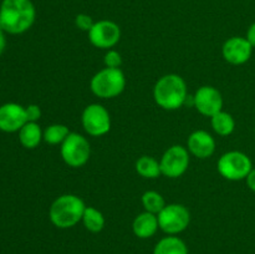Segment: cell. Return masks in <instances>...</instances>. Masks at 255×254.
Returning <instances> with one entry per match:
<instances>
[{
    "label": "cell",
    "instance_id": "cell-28",
    "mask_svg": "<svg viewBox=\"0 0 255 254\" xmlns=\"http://www.w3.org/2000/svg\"><path fill=\"white\" fill-rule=\"evenodd\" d=\"M2 26H1V24H0V54H1L2 51H4V49H5V44H6V42H5V37H4V35H2Z\"/></svg>",
    "mask_w": 255,
    "mask_h": 254
},
{
    "label": "cell",
    "instance_id": "cell-7",
    "mask_svg": "<svg viewBox=\"0 0 255 254\" xmlns=\"http://www.w3.org/2000/svg\"><path fill=\"white\" fill-rule=\"evenodd\" d=\"M157 217H158L159 228L169 236L183 232L191 222V214L188 209L183 204L178 203L166 204L164 208L157 214Z\"/></svg>",
    "mask_w": 255,
    "mask_h": 254
},
{
    "label": "cell",
    "instance_id": "cell-1",
    "mask_svg": "<svg viewBox=\"0 0 255 254\" xmlns=\"http://www.w3.org/2000/svg\"><path fill=\"white\" fill-rule=\"evenodd\" d=\"M35 21V7L30 0H2L0 24L10 34H21Z\"/></svg>",
    "mask_w": 255,
    "mask_h": 254
},
{
    "label": "cell",
    "instance_id": "cell-19",
    "mask_svg": "<svg viewBox=\"0 0 255 254\" xmlns=\"http://www.w3.org/2000/svg\"><path fill=\"white\" fill-rule=\"evenodd\" d=\"M136 171L143 178L153 179L162 174L161 166L157 159L149 156H142L136 162Z\"/></svg>",
    "mask_w": 255,
    "mask_h": 254
},
{
    "label": "cell",
    "instance_id": "cell-24",
    "mask_svg": "<svg viewBox=\"0 0 255 254\" xmlns=\"http://www.w3.org/2000/svg\"><path fill=\"white\" fill-rule=\"evenodd\" d=\"M75 24L79 27L80 30H84V31L89 32L91 30V27L94 26L95 22L92 21V17L87 14H79L75 17Z\"/></svg>",
    "mask_w": 255,
    "mask_h": 254
},
{
    "label": "cell",
    "instance_id": "cell-21",
    "mask_svg": "<svg viewBox=\"0 0 255 254\" xmlns=\"http://www.w3.org/2000/svg\"><path fill=\"white\" fill-rule=\"evenodd\" d=\"M142 204H143L146 212L158 214L166 206L164 198L162 194L156 191H147L142 194Z\"/></svg>",
    "mask_w": 255,
    "mask_h": 254
},
{
    "label": "cell",
    "instance_id": "cell-20",
    "mask_svg": "<svg viewBox=\"0 0 255 254\" xmlns=\"http://www.w3.org/2000/svg\"><path fill=\"white\" fill-rule=\"evenodd\" d=\"M82 223L89 232L99 233L105 227V217L95 207H86L82 216Z\"/></svg>",
    "mask_w": 255,
    "mask_h": 254
},
{
    "label": "cell",
    "instance_id": "cell-11",
    "mask_svg": "<svg viewBox=\"0 0 255 254\" xmlns=\"http://www.w3.org/2000/svg\"><path fill=\"white\" fill-rule=\"evenodd\" d=\"M193 105L197 111L207 117H212L223 107L222 94L213 86H202L193 96Z\"/></svg>",
    "mask_w": 255,
    "mask_h": 254
},
{
    "label": "cell",
    "instance_id": "cell-5",
    "mask_svg": "<svg viewBox=\"0 0 255 254\" xmlns=\"http://www.w3.org/2000/svg\"><path fill=\"white\" fill-rule=\"evenodd\" d=\"M217 168L221 176L228 181H241L248 177L253 166L251 158L246 153L241 151H231L222 154L217 163Z\"/></svg>",
    "mask_w": 255,
    "mask_h": 254
},
{
    "label": "cell",
    "instance_id": "cell-27",
    "mask_svg": "<svg viewBox=\"0 0 255 254\" xmlns=\"http://www.w3.org/2000/svg\"><path fill=\"white\" fill-rule=\"evenodd\" d=\"M247 184H248V187L252 191L255 192V168L249 172L248 177H247Z\"/></svg>",
    "mask_w": 255,
    "mask_h": 254
},
{
    "label": "cell",
    "instance_id": "cell-23",
    "mask_svg": "<svg viewBox=\"0 0 255 254\" xmlns=\"http://www.w3.org/2000/svg\"><path fill=\"white\" fill-rule=\"evenodd\" d=\"M105 66L111 67V69H120L122 65V57L121 54L116 50H109L104 57Z\"/></svg>",
    "mask_w": 255,
    "mask_h": 254
},
{
    "label": "cell",
    "instance_id": "cell-26",
    "mask_svg": "<svg viewBox=\"0 0 255 254\" xmlns=\"http://www.w3.org/2000/svg\"><path fill=\"white\" fill-rule=\"evenodd\" d=\"M247 40L251 42L252 46H255V22L249 26L248 32H247Z\"/></svg>",
    "mask_w": 255,
    "mask_h": 254
},
{
    "label": "cell",
    "instance_id": "cell-13",
    "mask_svg": "<svg viewBox=\"0 0 255 254\" xmlns=\"http://www.w3.org/2000/svg\"><path fill=\"white\" fill-rule=\"evenodd\" d=\"M26 122V111L20 105L6 104L0 107V129L2 131H17Z\"/></svg>",
    "mask_w": 255,
    "mask_h": 254
},
{
    "label": "cell",
    "instance_id": "cell-12",
    "mask_svg": "<svg viewBox=\"0 0 255 254\" xmlns=\"http://www.w3.org/2000/svg\"><path fill=\"white\" fill-rule=\"evenodd\" d=\"M253 46L247 37L234 36L227 40L222 47V54L226 61L232 65L246 64L252 56Z\"/></svg>",
    "mask_w": 255,
    "mask_h": 254
},
{
    "label": "cell",
    "instance_id": "cell-22",
    "mask_svg": "<svg viewBox=\"0 0 255 254\" xmlns=\"http://www.w3.org/2000/svg\"><path fill=\"white\" fill-rule=\"evenodd\" d=\"M69 133V128L65 125L54 124L45 129L44 139L50 144H59L65 141Z\"/></svg>",
    "mask_w": 255,
    "mask_h": 254
},
{
    "label": "cell",
    "instance_id": "cell-15",
    "mask_svg": "<svg viewBox=\"0 0 255 254\" xmlns=\"http://www.w3.org/2000/svg\"><path fill=\"white\" fill-rule=\"evenodd\" d=\"M159 228L158 217L157 214L149 213L144 211L143 213L138 214L132 223L134 236L141 239L151 238L156 234L157 229Z\"/></svg>",
    "mask_w": 255,
    "mask_h": 254
},
{
    "label": "cell",
    "instance_id": "cell-14",
    "mask_svg": "<svg viewBox=\"0 0 255 254\" xmlns=\"http://www.w3.org/2000/svg\"><path fill=\"white\" fill-rule=\"evenodd\" d=\"M187 146H188V151L193 156L201 159L208 158L216 151V141L212 134L204 129L192 132L187 141Z\"/></svg>",
    "mask_w": 255,
    "mask_h": 254
},
{
    "label": "cell",
    "instance_id": "cell-16",
    "mask_svg": "<svg viewBox=\"0 0 255 254\" xmlns=\"http://www.w3.org/2000/svg\"><path fill=\"white\" fill-rule=\"evenodd\" d=\"M153 254H188V248L181 238L169 236L156 244Z\"/></svg>",
    "mask_w": 255,
    "mask_h": 254
},
{
    "label": "cell",
    "instance_id": "cell-4",
    "mask_svg": "<svg viewBox=\"0 0 255 254\" xmlns=\"http://www.w3.org/2000/svg\"><path fill=\"white\" fill-rule=\"evenodd\" d=\"M126 77L121 69L105 67L92 76L90 89L92 94L101 99H114L124 92Z\"/></svg>",
    "mask_w": 255,
    "mask_h": 254
},
{
    "label": "cell",
    "instance_id": "cell-18",
    "mask_svg": "<svg viewBox=\"0 0 255 254\" xmlns=\"http://www.w3.org/2000/svg\"><path fill=\"white\" fill-rule=\"evenodd\" d=\"M211 124L216 133H218L219 136H229L236 128V121L233 116L228 112H224L223 110L211 117Z\"/></svg>",
    "mask_w": 255,
    "mask_h": 254
},
{
    "label": "cell",
    "instance_id": "cell-3",
    "mask_svg": "<svg viewBox=\"0 0 255 254\" xmlns=\"http://www.w3.org/2000/svg\"><path fill=\"white\" fill-rule=\"evenodd\" d=\"M86 206L79 196L62 194L52 202L49 211L51 223L60 229H67L82 221Z\"/></svg>",
    "mask_w": 255,
    "mask_h": 254
},
{
    "label": "cell",
    "instance_id": "cell-25",
    "mask_svg": "<svg viewBox=\"0 0 255 254\" xmlns=\"http://www.w3.org/2000/svg\"><path fill=\"white\" fill-rule=\"evenodd\" d=\"M25 111H26L27 122H36L40 119V116H41V110H40L37 105H29L25 109Z\"/></svg>",
    "mask_w": 255,
    "mask_h": 254
},
{
    "label": "cell",
    "instance_id": "cell-6",
    "mask_svg": "<svg viewBox=\"0 0 255 254\" xmlns=\"http://www.w3.org/2000/svg\"><path fill=\"white\" fill-rule=\"evenodd\" d=\"M61 157L65 163L70 167H82L89 161L91 147L86 137L76 132H70L69 136L61 143Z\"/></svg>",
    "mask_w": 255,
    "mask_h": 254
},
{
    "label": "cell",
    "instance_id": "cell-2",
    "mask_svg": "<svg viewBox=\"0 0 255 254\" xmlns=\"http://www.w3.org/2000/svg\"><path fill=\"white\" fill-rule=\"evenodd\" d=\"M187 97L186 81L177 74L164 75L154 85L153 99L163 110H178L183 106Z\"/></svg>",
    "mask_w": 255,
    "mask_h": 254
},
{
    "label": "cell",
    "instance_id": "cell-8",
    "mask_svg": "<svg viewBox=\"0 0 255 254\" xmlns=\"http://www.w3.org/2000/svg\"><path fill=\"white\" fill-rule=\"evenodd\" d=\"M81 122L85 131L94 137L104 136L111 128V117L109 111L100 104H91L85 107Z\"/></svg>",
    "mask_w": 255,
    "mask_h": 254
},
{
    "label": "cell",
    "instance_id": "cell-10",
    "mask_svg": "<svg viewBox=\"0 0 255 254\" xmlns=\"http://www.w3.org/2000/svg\"><path fill=\"white\" fill-rule=\"evenodd\" d=\"M121 39V30L119 25L110 20L95 22L89 31V40L99 49H111Z\"/></svg>",
    "mask_w": 255,
    "mask_h": 254
},
{
    "label": "cell",
    "instance_id": "cell-17",
    "mask_svg": "<svg viewBox=\"0 0 255 254\" xmlns=\"http://www.w3.org/2000/svg\"><path fill=\"white\" fill-rule=\"evenodd\" d=\"M42 132L36 122H26L20 129V142L26 148H35L39 146L42 138Z\"/></svg>",
    "mask_w": 255,
    "mask_h": 254
},
{
    "label": "cell",
    "instance_id": "cell-9",
    "mask_svg": "<svg viewBox=\"0 0 255 254\" xmlns=\"http://www.w3.org/2000/svg\"><path fill=\"white\" fill-rule=\"evenodd\" d=\"M161 172L168 178H178L183 176L189 166V153L186 147L174 144L169 147L159 161Z\"/></svg>",
    "mask_w": 255,
    "mask_h": 254
}]
</instances>
